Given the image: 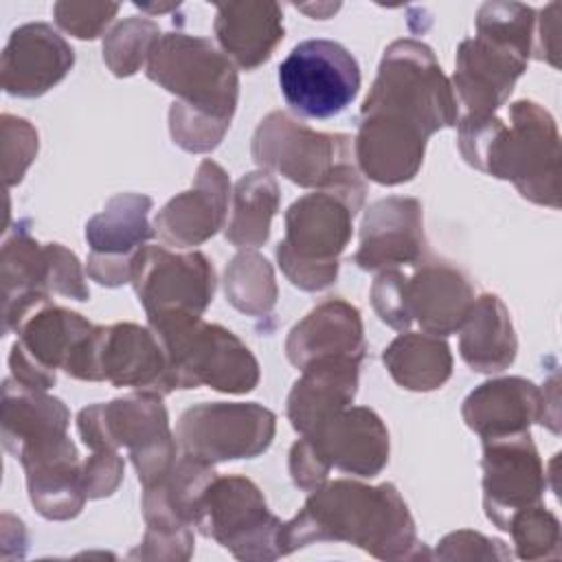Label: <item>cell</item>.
I'll return each mask as SVG.
<instances>
[{"mask_svg":"<svg viewBox=\"0 0 562 562\" xmlns=\"http://www.w3.org/2000/svg\"><path fill=\"white\" fill-rule=\"evenodd\" d=\"M474 303L470 279L452 263L422 259L411 277L404 279V310L408 323L432 336L459 331Z\"/></svg>","mask_w":562,"mask_h":562,"instance_id":"obj_25","label":"cell"},{"mask_svg":"<svg viewBox=\"0 0 562 562\" xmlns=\"http://www.w3.org/2000/svg\"><path fill=\"white\" fill-rule=\"evenodd\" d=\"M547 408L558 415V400L549 402L547 393L531 380L512 375L487 380L476 386L461 406L463 422L481 439L527 432L531 424H547Z\"/></svg>","mask_w":562,"mask_h":562,"instance_id":"obj_24","label":"cell"},{"mask_svg":"<svg viewBox=\"0 0 562 562\" xmlns=\"http://www.w3.org/2000/svg\"><path fill=\"white\" fill-rule=\"evenodd\" d=\"M274 430L277 415L257 402H202L180 415L173 435L182 452L222 463L259 457Z\"/></svg>","mask_w":562,"mask_h":562,"instance_id":"obj_14","label":"cell"},{"mask_svg":"<svg viewBox=\"0 0 562 562\" xmlns=\"http://www.w3.org/2000/svg\"><path fill=\"white\" fill-rule=\"evenodd\" d=\"M195 527L239 560L283 558V522L268 509L261 490L246 476H215L200 498Z\"/></svg>","mask_w":562,"mask_h":562,"instance_id":"obj_12","label":"cell"},{"mask_svg":"<svg viewBox=\"0 0 562 562\" xmlns=\"http://www.w3.org/2000/svg\"><path fill=\"white\" fill-rule=\"evenodd\" d=\"M125 463L116 450H94L81 463V483L88 498H105L123 481Z\"/></svg>","mask_w":562,"mask_h":562,"instance_id":"obj_41","label":"cell"},{"mask_svg":"<svg viewBox=\"0 0 562 562\" xmlns=\"http://www.w3.org/2000/svg\"><path fill=\"white\" fill-rule=\"evenodd\" d=\"M2 171L7 187L18 184L37 156V130L20 116L2 114Z\"/></svg>","mask_w":562,"mask_h":562,"instance_id":"obj_37","label":"cell"},{"mask_svg":"<svg viewBox=\"0 0 562 562\" xmlns=\"http://www.w3.org/2000/svg\"><path fill=\"white\" fill-rule=\"evenodd\" d=\"M160 29L149 18H127L119 22L103 40V61L116 77H130L147 64Z\"/></svg>","mask_w":562,"mask_h":562,"instance_id":"obj_35","label":"cell"},{"mask_svg":"<svg viewBox=\"0 0 562 562\" xmlns=\"http://www.w3.org/2000/svg\"><path fill=\"white\" fill-rule=\"evenodd\" d=\"M435 555L439 560H507L512 558V551L505 547L503 540L487 538L479 531L461 529L448 533Z\"/></svg>","mask_w":562,"mask_h":562,"instance_id":"obj_40","label":"cell"},{"mask_svg":"<svg viewBox=\"0 0 562 562\" xmlns=\"http://www.w3.org/2000/svg\"><path fill=\"white\" fill-rule=\"evenodd\" d=\"M77 430L86 448H127L143 487L158 483L180 457L160 395L132 393L79 411Z\"/></svg>","mask_w":562,"mask_h":562,"instance_id":"obj_8","label":"cell"},{"mask_svg":"<svg viewBox=\"0 0 562 562\" xmlns=\"http://www.w3.org/2000/svg\"><path fill=\"white\" fill-rule=\"evenodd\" d=\"M483 507L485 516L507 529L512 516L542 503L547 472L531 432L483 439Z\"/></svg>","mask_w":562,"mask_h":562,"instance_id":"obj_19","label":"cell"},{"mask_svg":"<svg viewBox=\"0 0 562 562\" xmlns=\"http://www.w3.org/2000/svg\"><path fill=\"white\" fill-rule=\"evenodd\" d=\"M158 336L176 389L209 386L220 393H250L259 384V362L226 327L202 316L147 321Z\"/></svg>","mask_w":562,"mask_h":562,"instance_id":"obj_7","label":"cell"},{"mask_svg":"<svg viewBox=\"0 0 562 562\" xmlns=\"http://www.w3.org/2000/svg\"><path fill=\"white\" fill-rule=\"evenodd\" d=\"M279 88L292 112L307 119H329L356 99L360 90V66L334 40H305L281 61Z\"/></svg>","mask_w":562,"mask_h":562,"instance_id":"obj_13","label":"cell"},{"mask_svg":"<svg viewBox=\"0 0 562 562\" xmlns=\"http://www.w3.org/2000/svg\"><path fill=\"white\" fill-rule=\"evenodd\" d=\"M279 184L270 171H250L233 187L226 239L237 248H259L270 237V222L279 211Z\"/></svg>","mask_w":562,"mask_h":562,"instance_id":"obj_33","label":"cell"},{"mask_svg":"<svg viewBox=\"0 0 562 562\" xmlns=\"http://www.w3.org/2000/svg\"><path fill=\"white\" fill-rule=\"evenodd\" d=\"M459 108L435 53L404 37L386 46L362 101L353 158L373 182L395 187L417 176L430 134L457 125Z\"/></svg>","mask_w":562,"mask_h":562,"instance_id":"obj_1","label":"cell"},{"mask_svg":"<svg viewBox=\"0 0 562 562\" xmlns=\"http://www.w3.org/2000/svg\"><path fill=\"white\" fill-rule=\"evenodd\" d=\"M68 424L70 411L59 397L24 386L15 378L2 382V446L20 463L66 443Z\"/></svg>","mask_w":562,"mask_h":562,"instance_id":"obj_21","label":"cell"},{"mask_svg":"<svg viewBox=\"0 0 562 562\" xmlns=\"http://www.w3.org/2000/svg\"><path fill=\"white\" fill-rule=\"evenodd\" d=\"M518 351L509 310L496 294L474 299L463 325L459 327V353L463 362L479 373H501Z\"/></svg>","mask_w":562,"mask_h":562,"instance_id":"obj_30","label":"cell"},{"mask_svg":"<svg viewBox=\"0 0 562 562\" xmlns=\"http://www.w3.org/2000/svg\"><path fill=\"white\" fill-rule=\"evenodd\" d=\"M426 246L419 200L391 195L364 211L353 263L371 272L417 266L426 257Z\"/></svg>","mask_w":562,"mask_h":562,"instance_id":"obj_20","label":"cell"},{"mask_svg":"<svg viewBox=\"0 0 562 562\" xmlns=\"http://www.w3.org/2000/svg\"><path fill=\"white\" fill-rule=\"evenodd\" d=\"M94 329L81 314L55 305L50 299L26 312L13 327L18 334L11 353V378L20 384L48 391L57 382V369H64L77 345Z\"/></svg>","mask_w":562,"mask_h":562,"instance_id":"obj_16","label":"cell"},{"mask_svg":"<svg viewBox=\"0 0 562 562\" xmlns=\"http://www.w3.org/2000/svg\"><path fill=\"white\" fill-rule=\"evenodd\" d=\"M529 53L505 40L476 33L457 48L452 92L461 116H492L527 70ZM457 119V121H459Z\"/></svg>","mask_w":562,"mask_h":562,"instance_id":"obj_17","label":"cell"},{"mask_svg":"<svg viewBox=\"0 0 562 562\" xmlns=\"http://www.w3.org/2000/svg\"><path fill=\"white\" fill-rule=\"evenodd\" d=\"M64 371L75 380L110 382L160 397L176 391L167 353L149 325H94L77 345Z\"/></svg>","mask_w":562,"mask_h":562,"instance_id":"obj_10","label":"cell"},{"mask_svg":"<svg viewBox=\"0 0 562 562\" xmlns=\"http://www.w3.org/2000/svg\"><path fill=\"white\" fill-rule=\"evenodd\" d=\"M0 281L4 334L13 331L26 312L50 299V244L35 241L22 222L4 237Z\"/></svg>","mask_w":562,"mask_h":562,"instance_id":"obj_27","label":"cell"},{"mask_svg":"<svg viewBox=\"0 0 562 562\" xmlns=\"http://www.w3.org/2000/svg\"><path fill=\"white\" fill-rule=\"evenodd\" d=\"M520 560L560 558V522L542 503L516 512L507 525Z\"/></svg>","mask_w":562,"mask_h":562,"instance_id":"obj_36","label":"cell"},{"mask_svg":"<svg viewBox=\"0 0 562 562\" xmlns=\"http://www.w3.org/2000/svg\"><path fill=\"white\" fill-rule=\"evenodd\" d=\"M312 542H347L378 560L430 558L417 538L408 505L393 483L325 481L281 529L283 555Z\"/></svg>","mask_w":562,"mask_h":562,"instance_id":"obj_2","label":"cell"},{"mask_svg":"<svg viewBox=\"0 0 562 562\" xmlns=\"http://www.w3.org/2000/svg\"><path fill=\"white\" fill-rule=\"evenodd\" d=\"M391 378L408 391H435L452 375V353L441 336L402 331L382 351Z\"/></svg>","mask_w":562,"mask_h":562,"instance_id":"obj_32","label":"cell"},{"mask_svg":"<svg viewBox=\"0 0 562 562\" xmlns=\"http://www.w3.org/2000/svg\"><path fill=\"white\" fill-rule=\"evenodd\" d=\"M389 463V430L367 406H347L290 448V476L303 492L321 487L329 470L362 479L378 476Z\"/></svg>","mask_w":562,"mask_h":562,"instance_id":"obj_9","label":"cell"},{"mask_svg":"<svg viewBox=\"0 0 562 562\" xmlns=\"http://www.w3.org/2000/svg\"><path fill=\"white\" fill-rule=\"evenodd\" d=\"M367 351L360 310L342 299L318 303L299 321L285 340V356L296 369L325 358H349L362 362Z\"/></svg>","mask_w":562,"mask_h":562,"instance_id":"obj_26","label":"cell"},{"mask_svg":"<svg viewBox=\"0 0 562 562\" xmlns=\"http://www.w3.org/2000/svg\"><path fill=\"white\" fill-rule=\"evenodd\" d=\"M130 283L147 321L202 316L215 294V270L200 250L176 252L145 244L134 257Z\"/></svg>","mask_w":562,"mask_h":562,"instance_id":"obj_15","label":"cell"},{"mask_svg":"<svg viewBox=\"0 0 562 562\" xmlns=\"http://www.w3.org/2000/svg\"><path fill=\"white\" fill-rule=\"evenodd\" d=\"M81 463L77 446L24 465L29 498L46 520H70L88 501L81 483Z\"/></svg>","mask_w":562,"mask_h":562,"instance_id":"obj_31","label":"cell"},{"mask_svg":"<svg viewBox=\"0 0 562 562\" xmlns=\"http://www.w3.org/2000/svg\"><path fill=\"white\" fill-rule=\"evenodd\" d=\"M250 154L263 171H277L299 187L367 193L353 165V138L316 132L288 112H270L257 125Z\"/></svg>","mask_w":562,"mask_h":562,"instance_id":"obj_6","label":"cell"},{"mask_svg":"<svg viewBox=\"0 0 562 562\" xmlns=\"http://www.w3.org/2000/svg\"><path fill=\"white\" fill-rule=\"evenodd\" d=\"M299 9L305 11V13H310L312 18L325 20V18H329L331 13H336V11L340 9V4H338V2H336V4H329V2H323V4H301Z\"/></svg>","mask_w":562,"mask_h":562,"instance_id":"obj_44","label":"cell"},{"mask_svg":"<svg viewBox=\"0 0 562 562\" xmlns=\"http://www.w3.org/2000/svg\"><path fill=\"white\" fill-rule=\"evenodd\" d=\"M215 9V40L222 53L241 70L266 64L283 40V11L277 2H220Z\"/></svg>","mask_w":562,"mask_h":562,"instance_id":"obj_28","label":"cell"},{"mask_svg":"<svg viewBox=\"0 0 562 562\" xmlns=\"http://www.w3.org/2000/svg\"><path fill=\"white\" fill-rule=\"evenodd\" d=\"M364 198L367 193L347 189H318L290 204L277 261L292 285L318 292L336 281L338 257L351 239L353 215Z\"/></svg>","mask_w":562,"mask_h":562,"instance_id":"obj_5","label":"cell"},{"mask_svg":"<svg viewBox=\"0 0 562 562\" xmlns=\"http://www.w3.org/2000/svg\"><path fill=\"white\" fill-rule=\"evenodd\" d=\"M147 77L176 94L169 108V132L191 154L215 149L239 99L235 64L206 37L162 33L147 59Z\"/></svg>","mask_w":562,"mask_h":562,"instance_id":"obj_3","label":"cell"},{"mask_svg":"<svg viewBox=\"0 0 562 562\" xmlns=\"http://www.w3.org/2000/svg\"><path fill=\"white\" fill-rule=\"evenodd\" d=\"M224 290L226 301L248 316L270 314L279 296L272 266L255 250H241L231 259L224 272Z\"/></svg>","mask_w":562,"mask_h":562,"instance_id":"obj_34","label":"cell"},{"mask_svg":"<svg viewBox=\"0 0 562 562\" xmlns=\"http://www.w3.org/2000/svg\"><path fill=\"white\" fill-rule=\"evenodd\" d=\"M151 204V198L143 193H116L88 220L86 272L92 281L108 288L130 283L136 252L156 235L149 224Z\"/></svg>","mask_w":562,"mask_h":562,"instance_id":"obj_18","label":"cell"},{"mask_svg":"<svg viewBox=\"0 0 562 562\" xmlns=\"http://www.w3.org/2000/svg\"><path fill=\"white\" fill-rule=\"evenodd\" d=\"M231 182L215 160H202L193 184L171 198L154 220L156 235L176 248H193L211 239L226 222Z\"/></svg>","mask_w":562,"mask_h":562,"instance_id":"obj_23","label":"cell"},{"mask_svg":"<svg viewBox=\"0 0 562 562\" xmlns=\"http://www.w3.org/2000/svg\"><path fill=\"white\" fill-rule=\"evenodd\" d=\"M217 476L213 463L180 450L173 468L154 485L143 487L145 536L127 553L132 560H189L193 527L206 485Z\"/></svg>","mask_w":562,"mask_h":562,"instance_id":"obj_11","label":"cell"},{"mask_svg":"<svg viewBox=\"0 0 562 562\" xmlns=\"http://www.w3.org/2000/svg\"><path fill=\"white\" fill-rule=\"evenodd\" d=\"M50 294H61L75 301L90 299L77 255L61 244H50Z\"/></svg>","mask_w":562,"mask_h":562,"instance_id":"obj_42","label":"cell"},{"mask_svg":"<svg viewBox=\"0 0 562 562\" xmlns=\"http://www.w3.org/2000/svg\"><path fill=\"white\" fill-rule=\"evenodd\" d=\"M360 362L349 358H325L301 369V378L288 395V419L299 435L351 406L358 393Z\"/></svg>","mask_w":562,"mask_h":562,"instance_id":"obj_29","label":"cell"},{"mask_svg":"<svg viewBox=\"0 0 562 562\" xmlns=\"http://www.w3.org/2000/svg\"><path fill=\"white\" fill-rule=\"evenodd\" d=\"M72 46L46 22H29L9 35L0 57L2 90L33 99L57 86L72 68Z\"/></svg>","mask_w":562,"mask_h":562,"instance_id":"obj_22","label":"cell"},{"mask_svg":"<svg viewBox=\"0 0 562 562\" xmlns=\"http://www.w3.org/2000/svg\"><path fill=\"white\" fill-rule=\"evenodd\" d=\"M136 7L140 11H149V13H162L169 9H178V4H140V2H136Z\"/></svg>","mask_w":562,"mask_h":562,"instance_id":"obj_45","label":"cell"},{"mask_svg":"<svg viewBox=\"0 0 562 562\" xmlns=\"http://www.w3.org/2000/svg\"><path fill=\"white\" fill-rule=\"evenodd\" d=\"M558 2H551L547 9L540 11L536 18V33H533V53L531 57L542 59L558 68Z\"/></svg>","mask_w":562,"mask_h":562,"instance_id":"obj_43","label":"cell"},{"mask_svg":"<svg viewBox=\"0 0 562 562\" xmlns=\"http://www.w3.org/2000/svg\"><path fill=\"white\" fill-rule=\"evenodd\" d=\"M119 13V4L112 2H55L53 15L59 29L79 37L94 40Z\"/></svg>","mask_w":562,"mask_h":562,"instance_id":"obj_38","label":"cell"},{"mask_svg":"<svg viewBox=\"0 0 562 562\" xmlns=\"http://www.w3.org/2000/svg\"><path fill=\"white\" fill-rule=\"evenodd\" d=\"M404 279L406 274L397 268L382 270L371 285V305L382 323L397 331L411 327L404 310Z\"/></svg>","mask_w":562,"mask_h":562,"instance_id":"obj_39","label":"cell"},{"mask_svg":"<svg viewBox=\"0 0 562 562\" xmlns=\"http://www.w3.org/2000/svg\"><path fill=\"white\" fill-rule=\"evenodd\" d=\"M457 145L474 169L509 180L518 193L542 206H560V134L553 116L536 101L509 108V123L492 116H461Z\"/></svg>","mask_w":562,"mask_h":562,"instance_id":"obj_4","label":"cell"}]
</instances>
